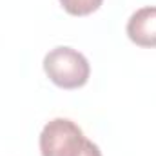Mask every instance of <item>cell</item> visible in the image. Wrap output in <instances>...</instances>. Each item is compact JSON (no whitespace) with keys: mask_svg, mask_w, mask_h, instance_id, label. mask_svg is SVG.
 I'll use <instances>...</instances> for the list:
<instances>
[{"mask_svg":"<svg viewBox=\"0 0 156 156\" xmlns=\"http://www.w3.org/2000/svg\"><path fill=\"white\" fill-rule=\"evenodd\" d=\"M44 71L47 78L62 89L83 87L91 75L87 58L73 47L58 45L44 56Z\"/></svg>","mask_w":156,"mask_h":156,"instance_id":"7a4b0ae2","label":"cell"},{"mask_svg":"<svg viewBox=\"0 0 156 156\" xmlns=\"http://www.w3.org/2000/svg\"><path fill=\"white\" fill-rule=\"evenodd\" d=\"M42 156H102L96 144L85 138L83 131L67 118L47 122L40 133Z\"/></svg>","mask_w":156,"mask_h":156,"instance_id":"6da1fadb","label":"cell"},{"mask_svg":"<svg viewBox=\"0 0 156 156\" xmlns=\"http://www.w3.org/2000/svg\"><path fill=\"white\" fill-rule=\"evenodd\" d=\"M104 0H60V5L66 13L73 16H87L100 9Z\"/></svg>","mask_w":156,"mask_h":156,"instance_id":"277c9868","label":"cell"},{"mask_svg":"<svg viewBox=\"0 0 156 156\" xmlns=\"http://www.w3.org/2000/svg\"><path fill=\"white\" fill-rule=\"evenodd\" d=\"M127 37L140 47H156V5L136 9L127 20Z\"/></svg>","mask_w":156,"mask_h":156,"instance_id":"3957f363","label":"cell"}]
</instances>
